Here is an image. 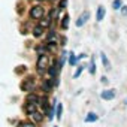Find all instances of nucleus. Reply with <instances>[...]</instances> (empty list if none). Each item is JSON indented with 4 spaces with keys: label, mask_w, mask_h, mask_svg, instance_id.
<instances>
[{
    "label": "nucleus",
    "mask_w": 127,
    "mask_h": 127,
    "mask_svg": "<svg viewBox=\"0 0 127 127\" xmlns=\"http://www.w3.org/2000/svg\"><path fill=\"white\" fill-rule=\"evenodd\" d=\"M27 102L29 103H32V105H39V97L37 96H34V94H29V97H27Z\"/></svg>",
    "instance_id": "obj_9"
},
{
    "label": "nucleus",
    "mask_w": 127,
    "mask_h": 127,
    "mask_svg": "<svg viewBox=\"0 0 127 127\" xmlns=\"http://www.w3.org/2000/svg\"><path fill=\"white\" fill-rule=\"evenodd\" d=\"M121 14L124 17H127V6H121Z\"/></svg>",
    "instance_id": "obj_24"
},
{
    "label": "nucleus",
    "mask_w": 127,
    "mask_h": 127,
    "mask_svg": "<svg viewBox=\"0 0 127 127\" xmlns=\"http://www.w3.org/2000/svg\"><path fill=\"white\" fill-rule=\"evenodd\" d=\"M43 90H45L46 93L51 90V82H49V81H45V82H43Z\"/></svg>",
    "instance_id": "obj_22"
},
{
    "label": "nucleus",
    "mask_w": 127,
    "mask_h": 127,
    "mask_svg": "<svg viewBox=\"0 0 127 127\" xmlns=\"http://www.w3.org/2000/svg\"><path fill=\"white\" fill-rule=\"evenodd\" d=\"M42 33H43V29H42L40 26H37V27H34V29H33V36L40 37V36H42Z\"/></svg>",
    "instance_id": "obj_10"
},
{
    "label": "nucleus",
    "mask_w": 127,
    "mask_h": 127,
    "mask_svg": "<svg viewBox=\"0 0 127 127\" xmlns=\"http://www.w3.org/2000/svg\"><path fill=\"white\" fill-rule=\"evenodd\" d=\"M30 115H32V118L34 120V123H40V121H42V114H39L37 111H34V112L30 114Z\"/></svg>",
    "instance_id": "obj_11"
},
{
    "label": "nucleus",
    "mask_w": 127,
    "mask_h": 127,
    "mask_svg": "<svg viewBox=\"0 0 127 127\" xmlns=\"http://www.w3.org/2000/svg\"><path fill=\"white\" fill-rule=\"evenodd\" d=\"M48 61H49V58H48V55L46 54H42V55H39V58H37V72L39 73H43L45 70H46V67H48Z\"/></svg>",
    "instance_id": "obj_1"
},
{
    "label": "nucleus",
    "mask_w": 127,
    "mask_h": 127,
    "mask_svg": "<svg viewBox=\"0 0 127 127\" xmlns=\"http://www.w3.org/2000/svg\"><path fill=\"white\" fill-rule=\"evenodd\" d=\"M43 14H45V11H43V8L42 6H33L32 9H30V17L33 18V20H40L42 17H43Z\"/></svg>",
    "instance_id": "obj_2"
},
{
    "label": "nucleus",
    "mask_w": 127,
    "mask_h": 127,
    "mask_svg": "<svg viewBox=\"0 0 127 127\" xmlns=\"http://www.w3.org/2000/svg\"><path fill=\"white\" fill-rule=\"evenodd\" d=\"M100 58H102V63H103V66L106 67V69H109V60L106 58V55H105V52H100Z\"/></svg>",
    "instance_id": "obj_12"
},
{
    "label": "nucleus",
    "mask_w": 127,
    "mask_h": 127,
    "mask_svg": "<svg viewBox=\"0 0 127 127\" xmlns=\"http://www.w3.org/2000/svg\"><path fill=\"white\" fill-rule=\"evenodd\" d=\"M66 6H67V0H61L58 5V9H66Z\"/></svg>",
    "instance_id": "obj_23"
},
{
    "label": "nucleus",
    "mask_w": 127,
    "mask_h": 127,
    "mask_svg": "<svg viewBox=\"0 0 127 127\" xmlns=\"http://www.w3.org/2000/svg\"><path fill=\"white\" fill-rule=\"evenodd\" d=\"M21 88L24 90V91H30L32 88H33V79L32 78H29V79H26L23 84H21Z\"/></svg>",
    "instance_id": "obj_5"
},
{
    "label": "nucleus",
    "mask_w": 127,
    "mask_h": 127,
    "mask_svg": "<svg viewBox=\"0 0 127 127\" xmlns=\"http://www.w3.org/2000/svg\"><path fill=\"white\" fill-rule=\"evenodd\" d=\"M76 61H78L76 55H75L73 52H70V54H69V64H70V66H75V64H76Z\"/></svg>",
    "instance_id": "obj_14"
},
{
    "label": "nucleus",
    "mask_w": 127,
    "mask_h": 127,
    "mask_svg": "<svg viewBox=\"0 0 127 127\" xmlns=\"http://www.w3.org/2000/svg\"><path fill=\"white\" fill-rule=\"evenodd\" d=\"M82 69H84V66H78V69H76V72H75V75H73V78H79V75H81V72H82Z\"/></svg>",
    "instance_id": "obj_21"
},
{
    "label": "nucleus",
    "mask_w": 127,
    "mask_h": 127,
    "mask_svg": "<svg viewBox=\"0 0 127 127\" xmlns=\"http://www.w3.org/2000/svg\"><path fill=\"white\" fill-rule=\"evenodd\" d=\"M88 18H90V12H88V11L82 12V14L79 15V18L76 20V27H82V26L88 21Z\"/></svg>",
    "instance_id": "obj_3"
},
{
    "label": "nucleus",
    "mask_w": 127,
    "mask_h": 127,
    "mask_svg": "<svg viewBox=\"0 0 127 127\" xmlns=\"http://www.w3.org/2000/svg\"><path fill=\"white\" fill-rule=\"evenodd\" d=\"M106 81H108V79H106V76H102V82H103V84H106Z\"/></svg>",
    "instance_id": "obj_25"
},
{
    "label": "nucleus",
    "mask_w": 127,
    "mask_h": 127,
    "mask_svg": "<svg viewBox=\"0 0 127 127\" xmlns=\"http://www.w3.org/2000/svg\"><path fill=\"white\" fill-rule=\"evenodd\" d=\"M57 70H58L57 64H52V66L48 69V72H49V75H51V76H55V75H57Z\"/></svg>",
    "instance_id": "obj_20"
},
{
    "label": "nucleus",
    "mask_w": 127,
    "mask_h": 127,
    "mask_svg": "<svg viewBox=\"0 0 127 127\" xmlns=\"http://www.w3.org/2000/svg\"><path fill=\"white\" fill-rule=\"evenodd\" d=\"M51 2H54V0H51Z\"/></svg>",
    "instance_id": "obj_27"
},
{
    "label": "nucleus",
    "mask_w": 127,
    "mask_h": 127,
    "mask_svg": "<svg viewBox=\"0 0 127 127\" xmlns=\"http://www.w3.org/2000/svg\"><path fill=\"white\" fill-rule=\"evenodd\" d=\"M88 70H90V73H91V75H94V73H96V63H94V58H91V60H90V69H88Z\"/></svg>",
    "instance_id": "obj_19"
},
{
    "label": "nucleus",
    "mask_w": 127,
    "mask_h": 127,
    "mask_svg": "<svg viewBox=\"0 0 127 127\" xmlns=\"http://www.w3.org/2000/svg\"><path fill=\"white\" fill-rule=\"evenodd\" d=\"M100 97H102L103 100H112V99L115 97V90H114V88H111V90H105V91H102Z\"/></svg>",
    "instance_id": "obj_4"
},
{
    "label": "nucleus",
    "mask_w": 127,
    "mask_h": 127,
    "mask_svg": "<svg viewBox=\"0 0 127 127\" xmlns=\"http://www.w3.org/2000/svg\"><path fill=\"white\" fill-rule=\"evenodd\" d=\"M103 17H105V8H103V6H99V8H97L96 20H97V21H102V20H103Z\"/></svg>",
    "instance_id": "obj_7"
},
{
    "label": "nucleus",
    "mask_w": 127,
    "mask_h": 127,
    "mask_svg": "<svg viewBox=\"0 0 127 127\" xmlns=\"http://www.w3.org/2000/svg\"><path fill=\"white\" fill-rule=\"evenodd\" d=\"M67 26H69V15L66 14L64 17H63V20H61V29H67Z\"/></svg>",
    "instance_id": "obj_13"
},
{
    "label": "nucleus",
    "mask_w": 127,
    "mask_h": 127,
    "mask_svg": "<svg viewBox=\"0 0 127 127\" xmlns=\"http://www.w3.org/2000/svg\"><path fill=\"white\" fill-rule=\"evenodd\" d=\"M121 6H123V0H114V2H112V8H114L115 11L121 9Z\"/></svg>",
    "instance_id": "obj_15"
},
{
    "label": "nucleus",
    "mask_w": 127,
    "mask_h": 127,
    "mask_svg": "<svg viewBox=\"0 0 127 127\" xmlns=\"http://www.w3.org/2000/svg\"><path fill=\"white\" fill-rule=\"evenodd\" d=\"M126 103H127V99H126Z\"/></svg>",
    "instance_id": "obj_26"
},
{
    "label": "nucleus",
    "mask_w": 127,
    "mask_h": 127,
    "mask_svg": "<svg viewBox=\"0 0 127 127\" xmlns=\"http://www.w3.org/2000/svg\"><path fill=\"white\" fill-rule=\"evenodd\" d=\"M97 120H99V117H97V114H94V112H88L87 117H85V123H94V121H97Z\"/></svg>",
    "instance_id": "obj_6"
},
{
    "label": "nucleus",
    "mask_w": 127,
    "mask_h": 127,
    "mask_svg": "<svg viewBox=\"0 0 127 127\" xmlns=\"http://www.w3.org/2000/svg\"><path fill=\"white\" fill-rule=\"evenodd\" d=\"M34 111H36V105L27 103V106H26V112H27V114H33Z\"/></svg>",
    "instance_id": "obj_16"
},
{
    "label": "nucleus",
    "mask_w": 127,
    "mask_h": 127,
    "mask_svg": "<svg viewBox=\"0 0 127 127\" xmlns=\"http://www.w3.org/2000/svg\"><path fill=\"white\" fill-rule=\"evenodd\" d=\"M61 114H63V105L58 103V105H57V111H55V117L60 120V118H61Z\"/></svg>",
    "instance_id": "obj_17"
},
{
    "label": "nucleus",
    "mask_w": 127,
    "mask_h": 127,
    "mask_svg": "<svg viewBox=\"0 0 127 127\" xmlns=\"http://www.w3.org/2000/svg\"><path fill=\"white\" fill-rule=\"evenodd\" d=\"M18 127H36L34 123H30V121H21L18 124Z\"/></svg>",
    "instance_id": "obj_18"
},
{
    "label": "nucleus",
    "mask_w": 127,
    "mask_h": 127,
    "mask_svg": "<svg viewBox=\"0 0 127 127\" xmlns=\"http://www.w3.org/2000/svg\"><path fill=\"white\" fill-rule=\"evenodd\" d=\"M39 26H40L42 29H46V27H49V26H51V18H49V17H48V18H43V17H42V20H40Z\"/></svg>",
    "instance_id": "obj_8"
}]
</instances>
